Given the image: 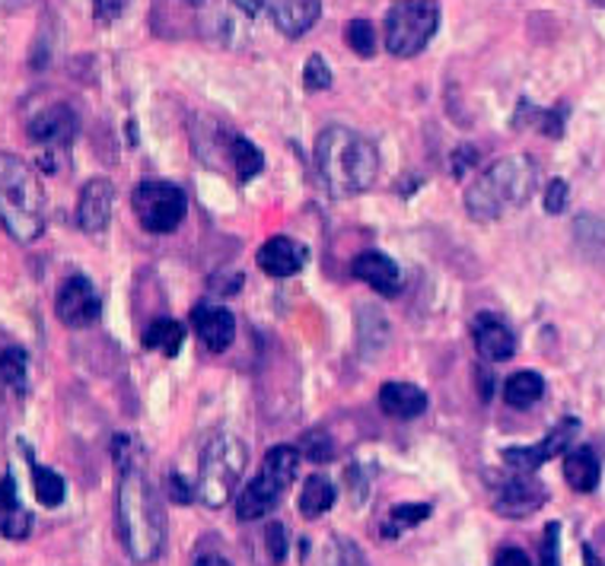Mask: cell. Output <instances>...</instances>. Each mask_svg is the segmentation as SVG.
<instances>
[{"instance_id": "6da1fadb", "label": "cell", "mask_w": 605, "mask_h": 566, "mask_svg": "<svg viewBox=\"0 0 605 566\" xmlns=\"http://www.w3.org/2000/svg\"><path fill=\"white\" fill-rule=\"evenodd\" d=\"M119 465V494H115V525L121 547L131 560L153 564L167 544V516L160 496L144 472V452L134 436H115L112 443Z\"/></svg>"}, {"instance_id": "7a4b0ae2", "label": "cell", "mask_w": 605, "mask_h": 566, "mask_svg": "<svg viewBox=\"0 0 605 566\" xmlns=\"http://www.w3.org/2000/svg\"><path fill=\"white\" fill-rule=\"evenodd\" d=\"M315 169L332 198H354L376 182L380 153L370 138L332 124L315 138Z\"/></svg>"}, {"instance_id": "3957f363", "label": "cell", "mask_w": 605, "mask_h": 566, "mask_svg": "<svg viewBox=\"0 0 605 566\" xmlns=\"http://www.w3.org/2000/svg\"><path fill=\"white\" fill-rule=\"evenodd\" d=\"M535 185H538V165L533 156H526V153L504 156L487 172H482L475 179V185H468L465 191L468 216L478 223H494L504 213L520 211L533 198Z\"/></svg>"}, {"instance_id": "277c9868", "label": "cell", "mask_w": 605, "mask_h": 566, "mask_svg": "<svg viewBox=\"0 0 605 566\" xmlns=\"http://www.w3.org/2000/svg\"><path fill=\"white\" fill-rule=\"evenodd\" d=\"M0 226L17 242H36L46 230V194L32 165L0 150Z\"/></svg>"}, {"instance_id": "5b68a950", "label": "cell", "mask_w": 605, "mask_h": 566, "mask_svg": "<svg viewBox=\"0 0 605 566\" xmlns=\"http://www.w3.org/2000/svg\"><path fill=\"white\" fill-rule=\"evenodd\" d=\"M249 465V452L242 446V439L220 433L211 436L201 458H198V481H194V496L208 506V509H220L233 499V491L240 484Z\"/></svg>"}, {"instance_id": "8992f818", "label": "cell", "mask_w": 605, "mask_h": 566, "mask_svg": "<svg viewBox=\"0 0 605 566\" xmlns=\"http://www.w3.org/2000/svg\"><path fill=\"white\" fill-rule=\"evenodd\" d=\"M300 468V448L293 446H274L262 462V472L259 477L236 496V516L242 522L262 519L268 513L278 509L281 496L288 494V487L296 477Z\"/></svg>"}, {"instance_id": "52a82bcc", "label": "cell", "mask_w": 605, "mask_h": 566, "mask_svg": "<svg viewBox=\"0 0 605 566\" xmlns=\"http://www.w3.org/2000/svg\"><path fill=\"white\" fill-rule=\"evenodd\" d=\"M440 29V3L434 0H399L386 13V51L392 58H414Z\"/></svg>"}, {"instance_id": "ba28073f", "label": "cell", "mask_w": 605, "mask_h": 566, "mask_svg": "<svg viewBox=\"0 0 605 566\" xmlns=\"http://www.w3.org/2000/svg\"><path fill=\"white\" fill-rule=\"evenodd\" d=\"M134 213L141 220L147 233L153 236H167L172 230H179V223L185 220V191L170 182H141L131 194Z\"/></svg>"}, {"instance_id": "9c48e42d", "label": "cell", "mask_w": 605, "mask_h": 566, "mask_svg": "<svg viewBox=\"0 0 605 566\" xmlns=\"http://www.w3.org/2000/svg\"><path fill=\"white\" fill-rule=\"evenodd\" d=\"M545 499H548V494L533 474L513 472V477H504V481L494 484L491 506L504 519H526V516H533L545 506Z\"/></svg>"}, {"instance_id": "30bf717a", "label": "cell", "mask_w": 605, "mask_h": 566, "mask_svg": "<svg viewBox=\"0 0 605 566\" xmlns=\"http://www.w3.org/2000/svg\"><path fill=\"white\" fill-rule=\"evenodd\" d=\"M54 312L61 319V325L68 329H90L97 325L102 315V300H99L97 286L87 281L83 274H73L61 283L58 300H54Z\"/></svg>"}, {"instance_id": "8fae6325", "label": "cell", "mask_w": 605, "mask_h": 566, "mask_svg": "<svg viewBox=\"0 0 605 566\" xmlns=\"http://www.w3.org/2000/svg\"><path fill=\"white\" fill-rule=\"evenodd\" d=\"M73 134H77V115L68 105H51L46 112H39L29 121V141L46 150V169L54 172V156H61L71 146Z\"/></svg>"}, {"instance_id": "7c38bea8", "label": "cell", "mask_w": 605, "mask_h": 566, "mask_svg": "<svg viewBox=\"0 0 605 566\" xmlns=\"http://www.w3.org/2000/svg\"><path fill=\"white\" fill-rule=\"evenodd\" d=\"M577 433H581V421H574V417H567V421H561V424L538 443V446H520V448H504V462H507L510 472L516 474H533L538 472L548 458H557V455H564L567 446L577 439Z\"/></svg>"}, {"instance_id": "4fadbf2b", "label": "cell", "mask_w": 605, "mask_h": 566, "mask_svg": "<svg viewBox=\"0 0 605 566\" xmlns=\"http://www.w3.org/2000/svg\"><path fill=\"white\" fill-rule=\"evenodd\" d=\"M112 204H115V185L109 179H90L83 191H80V201H77V223L83 233L99 236L102 230H109V220H112Z\"/></svg>"}, {"instance_id": "5bb4252c", "label": "cell", "mask_w": 605, "mask_h": 566, "mask_svg": "<svg viewBox=\"0 0 605 566\" xmlns=\"http://www.w3.org/2000/svg\"><path fill=\"white\" fill-rule=\"evenodd\" d=\"M472 337H475V351L487 363H504L516 354V334L497 312H482L472 322Z\"/></svg>"}, {"instance_id": "9a60e30c", "label": "cell", "mask_w": 605, "mask_h": 566, "mask_svg": "<svg viewBox=\"0 0 605 566\" xmlns=\"http://www.w3.org/2000/svg\"><path fill=\"white\" fill-rule=\"evenodd\" d=\"M310 261V249L291 236H271L259 249V267L268 277H293Z\"/></svg>"}, {"instance_id": "2e32d148", "label": "cell", "mask_w": 605, "mask_h": 566, "mask_svg": "<svg viewBox=\"0 0 605 566\" xmlns=\"http://www.w3.org/2000/svg\"><path fill=\"white\" fill-rule=\"evenodd\" d=\"M268 17L278 26V32L300 39L303 32H310L322 13L319 0H265Z\"/></svg>"}, {"instance_id": "e0dca14e", "label": "cell", "mask_w": 605, "mask_h": 566, "mask_svg": "<svg viewBox=\"0 0 605 566\" xmlns=\"http://www.w3.org/2000/svg\"><path fill=\"white\" fill-rule=\"evenodd\" d=\"M192 325L198 331V337L204 341L208 351L223 354L230 344H233V334H236V319L233 312L223 306H194Z\"/></svg>"}, {"instance_id": "ac0fdd59", "label": "cell", "mask_w": 605, "mask_h": 566, "mask_svg": "<svg viewBox=\"0 0 605 566\" xmlns=\"http://www.w3.org/2000/svg\"><path fill=\"white\" fill-rule=\"evenodd\" d=\"M354 277L373 286L380 296H399L402 293V271L399 264L383 252H363L354 259Z\"/></svg>"}, {"instance_id": "d6986e66", "label": "cell", "mask_w": 605, "mask_h": 566, "mask_svg": "<svg viewBox=\"0 0 605 566\" xmlns=\"http://www.w3.org/2000/svg\"><path fill=\"white\" fill-rule=\"evenodd\" d=\"M380 407L395 421H414L427 411V395L412 382H383Z\"/></svg>"}, {"instance_id": "ffe728a7", "label": "cell", "mask_w": 605, "mask_h": 566, "mask_svg": "<svg viewBox=\"0 0 605 566\" xmlns=\"http://www.w3.org/2000/svg\"><path fill=\"white\" fill-rule=\"evenodd\" d=\"M32 528V516L26 513V506L17 496V481L13 474L0 477V535L10 542H23Z\"/></svg>"}, {"instance_id": "44dd1931", "label": "cell", "mask_w": 605, "mask_h": 566, "mask_svg": "<svg viewBox=\"0 0 605 566\" xmlns=\"http://www.w3.org/2000/svg\"><path fill=\"white\" fill-rule=\"evenodd\" d=\"M599 458L593 448H571L564 455V481L571 484V491L577 494H593L599 487Z\"/></svg>"}, {"instance_id": "7402d4cb", "label": "cell", "mask_w": 605, "mask_h": 566, "mask_svg": "<svg viewBox=\"0 0 605 566\" xmlns=\"http://www.w3.org/2000/svg\"><path fill=\"white\" fill-rule=\"evenodd\" d=\"M332 506H335V484H332L325 474H313V477L303 484L300 513H303L306 519H319V516H325Z\"/></svg>"}, {"instance_id": "603a6c76", "label": "cell", "mask_w": 605, "mask_h": 566, "mask_svg": "<svg viewBox=\"0 0 605 566\" xmlns=\"http://www.w3.org/2000/svg\"><path fill=\"white\" fill-rule=\"evenodd\" d=\"M185 344V325L175 319H157L150 329L144 331V347L147 351H160V354L175 356Z\"/></svg>"}, {"instance_id": "cb8c5ba5", "label": "cell", "mask_w": 605, "mask_h": 566, "mask_svg": "<svg viewBox=\"0 0 605 566\" xmlns=\"http://www.w3.org/2000/svg\"><path fill=\"white\" fill-rule=\"evenodd\" d=\"M431 516V506L427 503H399V506H392L389 509V516L383 519V538L386 542H395V538H402L409 528L414 525H421V522H427Z\"/></svg>"}, {"instance_id": "d4e9b609", "label": "cell", "mask_w": 605, "mask_h": 566, "mask_svg": "<svg viewBox=\"0 0 605 566\" xmlns=\"http://www.w3.org/2000/svg\"><path fill=\"white\" fill-rule=\"evenodd\" d=\"M545 395V382L538 373H516V376L507 378V385H504V398H507L510 407H533L538 398Z\"/></svg>"}, {"instance_id": "484cf974", "label": "cell", "mask_w": 605, "mask_h": 566, "mask_svg": "<svg viewBox=\"0 0 605 566\" xmlns=\"http://www.w3.org/2000/svg\"><path fill=\"white\" fill-rule=\"evenodd\" d=\"M26 373H29V356L23 347H7L0 351V385L23 395L26 392Z\"/></svg>"}, {"instance_id": "4316f807", "label": "cell", "mask_w": 605, "mask_h": 566, "mask_svg": "<svg viewBox=\"0 0 605 566\" xmlns=\"http://www.w3.org/2000/svg\"><path fill=\"white\" fill-rule=\"evenodd\" d=\"M230 153H233V165H236V175H240V182H249L252 175H259L262 172V150L255 146L252 141H245L242 134H233L230 138Z\"/></svg>"}, {"instance_id": "83f0119b", "label": "cell", "mask_w": 605, "mask_h": 566, "mask_svg": "<svg viewBox=\"0 0 605 566\" xmlns=\"http://www.w3.org/2000/svg\"><path fill=\"white\" fill-rule=\"evenodd\" d=\"M32 484H36V496H39V503L42 506H61L64 503V494H68V487H64V477L61 474H54L46 465H32Z\"/></svg>"}, {"instance_id": "f1b7e54d", "label": "cell", "mask_w": 605, "mask_h": 566, "mask_svg": "<svg viewBox=\"0 0 605 566\" xmlns=\"http://www.w3.org/2000/svg\"><path fill=\"white\" fill-rule=\"evenodd\" d=\"M344 42H347V48H351L354 54L373 58V51H376V32H373V23H370V20H351V23L344 26Z\"/></svg>"}, {"instance_id": "f546056e", "label": "cell", "mask_w": 605, "mask_h": 566, "mask_svg": "<svg viewBox=\"0 0 605 566\" xmlns=\"http://www.w3.org/2000/svg\"><path fill=\"white\" fill-rule=\"evenodd\" d=\"M303 455H310V462L315 465H325V462H332V455H335V443L322 433V429H310L306 436H303Z\"/></svg>"}, {"instance_id": "4dcf8cb0", "label": "cell", "mask_w": 605, "mask_h": 566, "mask_svg": "<svg viewBox=\"0 0 605 566\" xmlns=\"http://www.w3.org/2000/svg\"><path fill=\"white\" fill-rule=\"evenodd\" d=\"M303 83H306V90H315V93L332 87V71L322 54H310V61L303 68Z\"/></svg>"}, {"instance_id": "1f68e13d", "label": "cell", "mask_w": 605, "mask_h": 566, "mask_svg": "<svg viewBox=\"0 0 605 566\" xmlns=\"http://www.w3.org/2000/svg\"><path fill=\"white\" fill-rule=\"evenodd\" d=\"M265 542H268V554H271V560L274 564H284V557H288V528L281 525V522H271L265 528Z\"/></svg>"}, {"instance_id": "d6a6232c", "label": "cell", "mask_w": 605, "mask_h": 566, "mask_svg": "<svg viewBox=\"0 0 605 566\" xmlns=\"http://www.w3.org/2000/svg\"><path fill=\"white\" fill-rule=\"evenodd\" d=\"M332 554H335V566H366L363 550L351 538H339L332 544Z\"/></svg>"}, {"instance_id": "836d02e7", "label": "cell", "mask_w": 605, "mask_h": 566, "mask_svg": "<svg viewBox=\"0 0 605 566\" xmlns=\"http://www.w3.org/2000/svg\"><path fill=\"white\" fill-rule=\"evenodd\" d=\"M564 121H567V105H555L552 112H538V115H535V124H538L548 138H561Z\"/></svg>"}, {"instance_id": "e575fe53", "label": "cell", "mask_w": 605, "mask_h": 566, "mask_svg": "<svg viewBox=\"0 0 605 566\" xmlns=\"http://www.w3.org/2000/svg\"><path fill=\"white\" fill-rule=\"evenodd\" d=\"M567 198H571V189L564 179H552L548 189H545V211L548 213H561L567 208Z\"/></svg>"}, {"instance_id": "d590c367", "label": "cell", "mask_w": 605, "mask_h": 566, "mask_svg": "<svg viewBox=\"0 0 605 566\" xmlns=\"http://www.w3.org/2000/svg\"><path fill=\"white\" fill-rule=\"evenodd\" d=\"M557 535H561V525L552 522L545 528V544H542V566H561L557 564Z\"/></svg>"}, {"instance_id": "8d00e7d4", "label": "cell", "mask_w": 605, "mask_h": 566, "mask_svg": "<svg viewBox=\"0 0 605 566\" xmlns=\"http://www.w3.org/2000/svg\"><path fill=\"white\" fill-rule=\"evenodd\" d=\"M494 566H533L530 554L520 550V547H504L497 557H494Z\"/></svg>"}, {"instance_id": "74e56055", "label": "cell", "mask_w": 605, "mask_h": 566, "mask_svg": "<svg viewBox=\"0 0 605 566\" xmlns=\"http://www.w3.org/2000/svg\"><path fill=\"white\" fill-rule=\"evenodd\" d=\"M475 156H478V153H475V146H460V150L453 153V175L462 179V175L475 165Z\"/></svg>"}, {"instance_id": "f35d334b", "label": "cell", "mask_w": 605, "mask_h": 566, "mask_svg": "<svg viewBox=\"0 0 605 566\" xmlns=\"http://www.w3.org/2000/svg\"><path fill=\"white\" fill-rule=\"evenodd\" d=\"M93 13L102 23H112L121 13V0H93Z\"/></svg>"}, {"instance_id": "ab89813d", "label": "cell", "mask_w": 605, "mask_h": 566, "mask_svg": "<svg viewBox=\"0 0 605 566\" xmlns=\"http://www.w3.org/2000/svg\"><path fill=\"white\" fill-rule=\"evenodd\" d=\"M170 487H172V499H175V503H192L194 499V487H189V481H185V477L172 474Z\"/></svg>"}, {"instance_id": "60d3db41", "label": "cell", "mask_w": 605, "mask_h": 566, "mask_svg": "<svg viewBox=\"0 0 605 566\" xmlns=\"http://www.w3.org/2000/svg\"><path fill=\"white\" fill-rule=\"evenodd\" d=\"M245 17H259V10H265V0H233Z\"/></svg>"}, {"instance_id": "b9f144b4", "label": "cell", "mask_w": 605, "mask_h": 566, "mask_svg": "<svg viewBox=\"0 0 605 566\" xmlns=\"http://www.w3.org/2000/svg\"><path fill=\"white\" fill-rule=\"evenodd\" d=\"M194 566H230V564H226L223 557H218V554H208V557H201Z\"/></svg>"}, {"instance_id": "7bdbcfd3", "label": "cell", "mask_w": 605, "mask_h": 566, "mask_svg": "<svg viewBox=\"0 0 605 566\" xmlns=\"http://www.w3.org/2000/svg\"><path fill=\"white\" fill-rule=\"evenodd\" d=\"M583 557H586V566H603L599 560H596V554H593V547H589V544L583 547Z\"/></svg>"}, {"instance_id": "ee69618b", "label": "cell", "mask_w": 605, "mask_h": 566, "mask_svg": "<svg viewBox=\"0 0 605 566\" xmlns=\"http://www.w3.org/2000/svg\"><path fill=\"white\" fill-rule=\"evenodd\" d=\"M589 3H596V7H605V0H589Z\"/></svg>"}, {"instance_id": "f6af8a7d", "label": "cell", "mask_w": 605, "mask_h": 566, "mask_svg": "<svg viewBox=\"0 0 605 566\" xmlns=\"http://www.w3.org/2000/svg\"><path fill=\"white\" fill-rule=\"evenodd\" d=\"M189 3H192V7H198V3H204V0H189Z\"/></svg>"}]
</instances>
